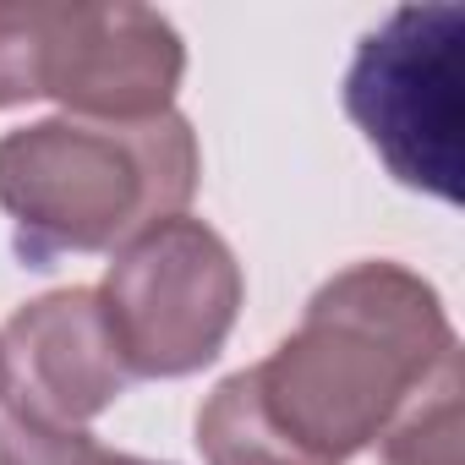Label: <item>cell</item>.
<instances>
[{"instance_id":"cell-5","label":"cell","mask_w":465,"mask_h":465,"mask_svg":"<svg viewBox=\"0 0 465 465\" xmlns=\"http://www.w3.org/2000/svg\"><path fill=\"white\" fill-rule=\"evenodd\" d=\"M460 6H400L378 34L361 39L345 110L394 170V181L460 203Z\"/></svg>"},{"instance_id":"cell-3","label":"cell","mask_w":465,"mask_h":465,"mask_svg":"<svg viewBox=\"0 0 465 465\" xmlns=\"http://www.w3.org/2000/svg\"><path fill=\"white\" fill-rule=\"evenodd\" d=\"M181 72V34L148 6H0V110L61 99L94 121H153L170 115Z\"/></svg>"},{"instance_id":"cell-2","label":"cell","mask_w":465,"mask_h":465,"mask_svg":"<svg viewBox=\"0 0 465 465\" xmlns=\"http://www.w3.org/2000/svg\"><path fill=\"white\" fill-rule=\"evenodd\" d=\"M197 192V137L170 110L153 121H39L0 137V208L17 219V252L126 247L175 219Z\"/></svg>"},{"instance_id":"cell-6","label":"cell","mask_w":465,"mask_h":465,"mask_svg":"<svg viewBox=\"0 0 465 465\" xmlns=\"http://www.w3.org/2000/svg\"><path fill=\"white\" fill-rule=\"evenodd\" d=\"M0 351H6L12 405L55 427L94 421L132 383L94 291H55L17 307Z\"/></svg>"},{"instance_id":"cell-8","label":"cell","mask_w":465,"mask_h":465,"mask_svg":"<svg viewBox=\"0 0 465 465\" xmlns=\"http://www.w3.org/2000/svg\"><path fill=\"white\" fill-rule=\"evenodd\" d=\"M0 465H153V460L110 454L83 427H55L6 405L0 411Z\"/></svg>"},{"instance_id":"cell-1","label":"cell","mask_w":465,"mask_h":465,"mask_svg":"<svg viewBox=\"0 0 465 465\" xmlns=\"http://www.w3.org/2000/svg\"><path fill=\"white\" fill-rule=\"evenodd\" d=\"M454 329L438 291L400 263L334 274L302 329L197 411L208 465H345L421 394Z\"/></svg>"},{"instance_id":"cell-4","label":"cell","mask_w":465,"mask_h":465,"mask_svg":"<svg viewBox=\"0 0 465 465\" xmlns=\"http://www.w3.org/2000/svg\"><path fill=\"white\" fill-rule=\"evenodd\" d=\"M94 296L132 378H186L219 356L242 312V263L203 219L175 213L137 230Z\"/></svg>"},{"instance_id":"cell-7","label":"cell","mask_w":465,"mask_h":465,"mask_svg":"<svg viewBox=\"0 0 465 465\" xmlns=\"http://www.w3.org/2000/svg\"><path fill=\"white\" fill-rule=\"evenodd\" d=\"M383 465H465L460 449V351L438 361L421 394L383 432Z\"/></svg>"},{"instance_id":"cell-9","label":"cell","mask_w":465,"mask_h":465,"mask_svg":"<svg viewBox=\"0 0 465 465\" xmlns=\"http://www.w3.org/2000/svg\"><path fill=\"white\" fill-rule=\"evenodd\" d=\"M0 400H6V351H0Z\"/></svg>"}]
</instances>
